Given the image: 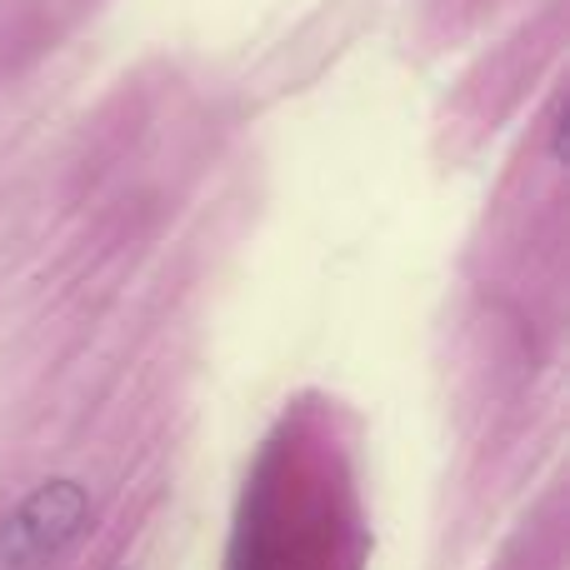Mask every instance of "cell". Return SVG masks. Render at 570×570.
Masks as SVG:
<instances>
[{
    "mask_svg": "<svg viewBox=\"0 0 570 570\" xmlns=\"http://www.w3.org/2000/svg\"><path fill=\"white\" fill-rule=\"evenodd\" d=\"M90 531V495L76 481H46L0 515V570H50Z\"/></svg>",
    "mask_w": 570,
    "mask_h": 570,
    "instance_id": "obj_1",
    "label": "cell"
}]
</instances>
